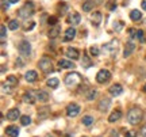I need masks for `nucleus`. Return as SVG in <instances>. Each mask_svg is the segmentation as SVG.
I'll list each match as a JSON object with an SVG mask.
<instances>
[{"instance_id": "20", "label": "nucleus", "mask_w": 146, "mask_h": 137, "mask_svg": "<svg viewBox=\"0 0 146 137\" xmlns=\"http://www.w3.org/2000/svg\"><path fill=\"white\" fill-rule=\"evenodd\" d=\"M34 94H35L36 100H39V102H47L49 100V95L45 91H35Z\"/></svg>"}, {"instance_id": "39", "label": "nucleus", "mask_w": 146, "mask_h": 137, "mask_svg": "<svg viewBox=\"0 0 146 137\" xmlns=\"http://www.w3.org/2000/svg\"><path fill=\"white\" fill-rule=\"evenodd\" d=\"M34 26H35V23H34V22H31L30 25L27 23V25H25V30H31V29H33Z\"/></svg>"}, {"instance_id": "14", "label": "nucleus", "mask_w": 146, "mask_h": 137, "mask_svg": "<svg viewBox=\"0 0 146 137\" xmlns=\"http://www.w3.org/2000/svg\"><path fill=\"white\" fill-rule=\"evenodd\" d=\"M19 117H21V111H19V109H11V110L7 113V118H8L10 121H16Z\"/></svg>"}, {"instance_id": "32", "label": "nucleus", "mask_w": 146, "mask_h": 137, "mask_svg": "<svg viewBox=\"0 0 146 137\" xmlns=\"http://www.w3.org/2000/svg\"><path fill=\"white\" fill-rule=\"evenodd\" d=\"M81 64H83L84 68H89L92 63H91V60L88 58V56H83V60H81Z\"/></svg>"}, {"instance_id": "22", "label": "nucleus", "mask_w": 146, "mask_h": 137, "mask_svg": "<svg viewBox=\"0 0 146 137\" xmlns=\"http://www.w3.org/2000/svg\"><path fill=\"white\" fill-rule=\"evenodd\" d=\"M120 117H122V113L119 110H115L111 113V116L108 117V121L112 124V122H116L118 120H120Z\"/></svg>"}, {"instance_id": "25", "label": "nucleus", "mask_w": 146, "mask_h": 137, "mask_svg": "<svg viewBox=\"0 0 146 137\" xmlns=\"http://www.w3.org/2000/svg\"><path fill=\"white\" fill-rule=\"evenodd\" d=\"M60 33H61V27L60 26H54L49 31V38H57L58 35H60Z\"/></svg>"}, {"instance_id": "12", "label": "nucleus", "mask_w": 146, "mask_h": 137, "mask_svg": "<svg viewBox=\"0 0 146 137\" xmlns=\"http://www.w3.org/2000/svg\"><path fill=\"white\" fill-rule=\"evenodd\" d=\"M74 37H76V29L69 27V29H66V31H65V35H64L62 41L64 42H68V41H72Z\"/></svg>"}, {"instance_id": "21", "label": "nucleus", "mask_w": 146, "mask_h": 137, "mask_svg": "<svg viewBox=\"0 0 146 137\" xmlns=\"http://www.w3.org/2000/svg\"><path fill=\"white\" fill-rule=\"evenodd\" d=\"M58 65H60V68H64V69H69V68H73L74 67V64L72 61H69V60H60L58 61Z\"/></svg>"}, {"instance_id": "8", "label": "nucleus", "mask_w": 146, "mask_h": 137, "mask_svg": "<svg viewBox=\"0 0 146 137\" xmlns=\"http://www.w3.org/2000/svg\"><path fill=\"white\" fill-rule=\"evenodd\" d=\"M80 113V106L77 105V103H70V105H68V107H66V114H68V117H76Z\"/></svg>"}, {"instance_id": "5", "label": "nucleus", "mask_w": 146, "mask_h": 137, "mask_svg": "<svg viewBox=\"0 0 146 137\" xmlns=\"http://www.w3.org/2000/svg\"><path fill=\"white\" fill-rule=\"evenodd\" d=\"M18 49H19V53H21L23 57H29L30 56V53H31V46H30V42L26 41V39H23L19 42L18 45Z\"/></svg>"}, {"instance_id": "35", "label": "nucleus", "mask_w": 146, "mask_h": 137, "mask_svg": "<svg viewBox=\"0 0 146 137\" xmlns=\"http://www.w3.org/2000/svg\"><path fill=\"white\" fill-rule=\"evenodd\" d=\"M135 39H138L139 42H143V31L142 30H137V33H135Z\"/></svg>"}, {"instance_id": "17", "label": "nucleus", "mask_w": 146, "mask_h": 137, "mask_svg": "<svg viewBox=\"0 0 146 137\" xmlns=\"http://www.w3.org/2000/svg\"><path fill=\"white\" fill-rule=\"evenodd\" d=\"M110 94L111 95H114V96H118V95H120L122 92H123V87L120 84H114V86H111L110 87Z\"/></svg>"}, {"instance_id": "1", "label": "nucleus", "mask_w": 146, "mask_h": 137, "mask_svg": "<svg viewBox=\"0 0 146 137\" xmlns=\"http://www.w3.org/2000/svg\"><path fill=\"white\" fill-rule=\"evenodd\" d=\"M142 116H143V113L139 107H131L127 113V121L130 125H138L142 120Z\"/></svg>"}, {"instance_id": "9", "label": "nucleus", "mask_w": 146, "mask_h": 137, "mask_svg": "<svg viewBox=\"0 0 146 137\" xmlns=\"http://www.w3.org/2000/svg\"><path fill=\"white\" fill-rule=\"evenodd\" d=\"M81 22V16L78 15L77 12H70L68 16V23H70V25H73V26H77L78 23Z\"/></svg>"}, {"instance_id": "41", "label": "nucleus", "mask_w": 146, "mask_h": 137, "mask_svg": "<svg viewBox=\"0 0 146 137\" xmlns=\"http://www.w3.org/2000/svg\"><path fill=\"white\" fill-rule=\"evenodd\" d=\"M107 7H108L110 11H115V10H116V4H115V3H111V4H108Z\"/></svg>"}, {"instance_id": "37", "label": "nucleus", "mask_w": 146, "mask_h": 137, "mask_svg": "<svg viewBox=\"0 0 146 137\" xmlns=\"http://www.w3.org/2000/svg\"><path fill=\"white\" fill-rule=\"evenodd\" d=\"M47 23L52 25V26H54V25L57 23V18H56V16H50V18L47 19Z\"/></svg>"}, {"instance_id": "24", "label": "nucleus", "mask_w": 146, "mask_h": 137, "mask_svg": "<svg viewBox=\"0 0 146 137\" xmlns=\"http://www.w3.org/2000/svg\"><path fill=\"white\" fill-rule=\"evenodd\" d=\"M142 18V14H141V11H138V10H133L130 12V19L131 21H134V22H138L139 19Z\"/></svg>"}, {"instance_id": "10", "label": "nucleus", "mask_w": 146, "mask_h": 137, "mask_svg": "<svg viewBox=\"0 0 146 137\" xmlns=\"http://www.w3.org/2000/svg\"><path fill=\"white\" fill-rule=\"evenodd\" d=\"M110 105H111V99H110V98H103V99L99 102L98 109H99L102 113H106V111L110 109Z\"/></svg>"}, {"instance_id": "19", "label": "nucleus", "mask_w": 146, "mask_h": 137, "mask_svg": "<svg viewBox=\"0 0 146 137\" xmlns=\"http://www.w3.org/2000/svg\"><path fill=\"white\" fill-rule=\"evenodd\" d=\"M25 79H26L29 83H34V82L38 79V74H36L35 71H29V72H26V75H25Z\"/></svg>"}, {"instance_id": "15", "label": "nucleus", "mask_w": 146, "mask_h": 137, "mask_svg": "<svg viewBox=\"0 0 146 137\" xmlns=\"http://www.w3.org/2000/svg\"><path fill=\"white\" fill-rule=\"evenodd\" d=\"M5 133H7V136L8 137H18L19 136V129H18V126L11 125V126L5 128Z\"/></svg>"}, {"instance_id": "50", "label": "nucleus", "mask_w": 146, "mask_h": 137, "mask_svg": "<svg viewBox=\"0 0 146 137\" xmlns=\"http://www.w3.org/2000/svg\"><path fill=\"white\" fill-rule=\"evenodd\" d=\"M145 60H146V57H145Z\"/></svg>"}, {"instance_id": "30", "label": "nucleus", "mask_w": 146, "mask_h": 137, "mask_svg": "<svg viewBox=\"0 0 146 137\" xmlns=\"http://www.w3.org/2000/svg\"><path fill=\"white\" fill-rule=\"evenodd\" d=\"M96 95H98L96 90H94V88H91V90H89L88 92H87V95H85V96H87V99H88V100H94Z\"/></svg>"}, {"instance_id": "36", "label": "nucleus", "mask_w": 146, "mask_h": 137, "mask_svg": "<svg viewBox=\"0 0 146 137\" xmlns=\"http://www.w3.org/2000/svg\"><path fill=\"white\" fill-rule=\"evenodd\" d=\"M89 52H91L92 56H99L100 54V50H99V47L98 46H91L89 47Z\"/></svg>"}, {"instance_id": "26", "label": "nucleus", "mask_w": 146, "mask_h": 137, "mask_svg": "<svg viewBox=\"0 0 146 137\" xmlns=\"http://www.w3.org/2000/svg\"><path fill=\"white\" fill-rule=\"evenodd\" d=\"M47 86L49 87H52V88H57L58 84H60V80L57 78H50V79H47Z\"/></svg>"}, {"instance_id": "42", "label": "nucleus", "mask_w": 146, "mask_h": 137, "mask_svg": "<svg viewBox=\"0 0 146 137\" xmlns=\"http://www.w3.org/2000/svg\"><path fill=\"white\" fill-rule=\"evenodd\" d=\"M141 136L142 137H146V124L142 126V129H141Z\"/></svg>"}, {"instance_id": "43", "label": "nucleus", "mask_w": 146, "mask_h": 137, "mask_svg": "<svg viewBox=\"0 0 146 137\" xmlns=\"http://www.w3.org/2000/svg\"><path fill=\"white\" fill-rule=\"evenodd\" d=\"M18 64H19V67H25V63L22 61L21 58H19V60H16V65H18Z\"/></svg>"}, {"instance_id": "46", "label": "nucleus", "mask_w": 146, "mask_h": 137, "mask_svg": "<svg viewBox=\"0 0 146 137\" xmlns=\"http://www.w3.org/2000/svg\"><path fill=\"white\" fill-rule=\"evenodd\" d=\"M111 136H112V137H116V136H118V132H111Z\"/></svg>"}, {"instance_id": "34", "label": "nucleus", "mask_w": 146, "mask_h": 137, "mask_svg": "<svg viewBox=\"0 0 146 137\" xmlns=\"http://www.w3.org/2000/svg\"><path fill=\"white\" fill-rule=\"evenodd\" d=\"M0 30H1V34H0V37H1V45H4V42H5V34H7V29H5L4 25H1Z\"/></svg>"}, {"instance_id": "45", "label": "nucleus", "mask_w": 146, "mask_h": 137, "mask_svg": "<svg viewBox=\"0 0 146 137\" xmlns=\"http://www.w3.org/2000/svg\"><path fill=\"white\" fill-rule=\"evenodd\" d=\"M18 1H19V0H8V3H10V4H16Z\"/></svg>"}, {"instance_id": "16", "label": "nucleus", "mask_w": 146, "mask_h": 137, "mask_svg": "<svg viewBox=\"0 0 146 137\" xmlns=\"http://www.w3.org/2000/svg\"><path fill=\"white\" fill-rule=\"evenodd\" d=\"M35 100H36L35 94H34V92H31V91H29V92H26V94L23 95V102H25V103L33 105V103H34Z\"/></svg>"}, {"instance_id": "31", "label": "nucleus", "mask_w": 146, "mask_h": 137, "mask_svg": "<svg viewBox=\"0 0 146 137\" xmlns=\"http://www.w3.org/2000/svg\"><path fill=\"white\" fill-rule=\"evenodd\" d=\"M123 26H125V25H123V22H122V21H116V22H114V30H115L116 33H119L120 30L123 29Z\"/></svg>"}, {"instance_id": "38", "label": "nucleus", "mask_w": 146, "mask_h": 137, "mask_svg": "<svg viewBox=\"0 0 146 137\" xmlns=\"http://www.w3.org/2000/svg\"><path fill=\"white\" fill-rule=\"evenodd\" d=\"M66 10H68V5H66V4L60 5V14H61V15H64V14L66 12Z\"/></svg>"}, {"instance_id": "28", "label": "nucleus", "mask_w": 146, "mask_h": 137, "mask_svg": "<svg viewBox=\"0 0 146 137\" xmlns=\"http://www.w3.org/2000/svg\"><path fill=\"white\" fill-rule=\"evenodd\" d=\"M92 124H94V117H91V116H84L83 117V125L89 126V125H92Z\"/></svg>"}, {"instance_id": "48", "label": "nucleus", "mask_w": 146, "mask_h": 137, "mask_svg": "<svg viewBox=\"0 0 146 137\" xmlns=\"http://www.w3.org/2000/svg\"><path fill=\"white\" fill-rule=\"evenodd\" d=\"M143 91H145V92H146V84L143 86Z\"/></svg>"}, {"instance_id": "3", "label": "nucleus", "mask_w": 146, "mask_h": 137, "mask_svg": "<svg viewBox=\"0 0 146 137\" xmlns=\"http://www.w3.org/2000/svg\"><path fill=\"white\" fill-rule=\"evenodd\" d=\"M34 12H35V10H34V4H33L31 1H27L26 4L18 11V15L21 16V18H23V19H27V18H30V16L34 15Z\"/></svg>"}, {"instance_id": "7", "label": "nucleus", "mask_w": 146, "mask_h": 137, "mask_svg": "<svg viewBox=\"0 0 146 137\" xmlns=\"http://www.w3.org/2000/svg\"><path fill=\"white\" fill-rule=\"evenodd\" d=\"M118 46H119V41H118V39H114V41H111V42L107 43L106 46H103V49H104V50H110L111 56H115V54H116V50H118Z\"/></svg>"}, {"instance_id": "27", "label": "nucleus", "mask_w": 146, "mask_h": 137, "mask_svg": "<svg viewBox=\"0 0 146 137\" xmlns=\"http://www.w3.org/2000/svg\"><path fill=\"white\" fill-rule=\"evenodd\" d=\"M7 86L16 87V86H18V79H16L15 76H8V78H7Z\"/></svg>"}, {"instance_id": "4", "label": "nucleus", "mask_w": 146, "mask_h": 137, "mask_svg": "<svg viewBox=\"0 0 146 137\" xmlns=\"http://www.w3.org/2000/svg\"><path fill=\"white\" fill-rule=\"evenodd\" d=\"M38 67H39V69H41L42 72H45V74H47V72H52L53 71V65H52V60L49 57H42L41 60H39V63H38Z\"/></svg>"}, {"instance_id": "23", "label": "nucleus", "mask_w": 146, "mask_h": 137, "mask_svg": "<svg viewBox=\"0 0 146 137\" xmlns=\"http://www.w3.org/2000/svg\"><path fill=\"white\" fill-rule=\"evenodd\" d=\"M94 5H95L94 0H87L85 3H83V11H85V12L92 11V10H94Z\"/></svg>"}, {"instance_id": "29", "label": "nucleus", "mask_w": 146, "mask_h": 137, "mask_svg": "<svg viewBox=\"0 0 146 137\" xmlns=\"http://www.w3.org/2000/svg\"><path fill=\"white\" fill-rule=\"evenodd\" d=\"M21 124L23 126H27V125H30L31 124V118L29 116H22L21 117Z\"/></svg>"}, {"instance_id": "6", "label": "nucleus", "mask_w": 146, "mask_h": 137, "mask_svg": "<svg viewBox=\"0 0 146 137\" xmlns=\"http://www.w3.org/2000/svg\"><path fill=\"white\" fill-rule=\"evenodd\" d=\"M110 79H111V74H110V71H107V69H100L99 72H98V75H96V82L99 84H104Z\"/></svg>"}, {"instance_id": "13", "label": "nucleus", "mask_w": 146, "mask_h": 137, "mask_svg": "<svg viewBox=\"0 0 146 137\" xmlns=\"http://www.w3.org/2000/svg\"><path fill=\"white\" fill-rule=\"evenodd\" d=\"M134 49H135V43L133 42V41H127L126 42V47H125V52H123V57H129L131 53L134 52Z\"/></svg>"}, {"instance_id": "40", "label": "nucleus", "mask_w": 146, "mask_h": 137, "mask_svg": "<svg viewBox=\"0 0 146 137\" xmlns=\"http://www.w3.org/2000/svg\"><path fill=\"white\" fill-rule=\"evenodd\" d=\"M126 137H137V132H134V130H130V132L126 133Z\"/></svg>"}, {"instance_id": "33", "label": "nucleus", "mask_w": 146, "mask_h": 137, "mask_svg": "<svg viewBox=\"0 0 146 137\" xmlns=\"http://www.w3.org/2000/svg\"><path fill=\"white\" fill-rule=\"evenodd\" d=\"M8 29H10V30H16V29H19V23H18V21L12 19V21L8 22Z\"/></svg>"}, {"instance_id": "44", "label": "nucleus", "mask_w": 146, "mask_h": 137, "mask_svg": "<svg viewBox=\"0 0 146 137\" xmlns=\"http://www.w3.org/2000/svg\"><path fill=\"white\" fill-rule=\"evenodd\" d=\"M141 7H142V10H145V11H146V0H142Z\"/></svg>"}, {"instance_id": "2", "label": "nucleus", "mask_w": 146, "mask_h": 137, "mask_svg": "<svg viewBox=\"0 0 146 137\" xmlns=\"http://www.w3.org/2000/svg\"><path fill=\"white\" fill-rule=\"evenodd\" d=\"M81 80H83V78H81V75L78 72H70V74L65 76V84L69 88H74V87H77L81 83Z\"/></svg>"}, {"instance_id": "49", "label": "nucleus", "mask_w": 146, "mask_h": 137, "mask_svg": "<svg viewBox=\"0 0 146 137\" xmlns=\"http://www.w3.org/2000/svg\"><path fill=\"white\" fill-rule=\"evenodd\" d=\"M143 25H145V26H146V19H145V21H143Z\"/></svg>"}, {"instance_id": "47", "label": "nucleus", "mask_w": 146, "mask_h": 137, "mask_svg": "<svg viewBox=\"0 0 146 137\" xmlns=\"http://www.w3.org/2000/svg\"><path fill=\"white\" fill-rule=\"evenodd\" d=\"M45 137H54V136H52V134H46Z\"/></svg>"}, {"instance_id": "11", "label": "nucleus", "mask_w": 146, "mask_h": 137, "mask_svg": "<svg viewBox=\"0 0 146 137\" xmlns=\"http://www.w3.org/2000/svg\"><path fill=\"white\" fill-rule=\"evenodd\" d=\"M102 18H103V16H102V14H100L99 11H95L94 14H92V15H91V18H89V19H91V23H92V26H99L100 25V22H102Z\"/></svg>"}, {"instance_id": "18", "label": "nucleus", "mask_w": 146, "mask_h": 137, "mask_svg": "<svg viewBox=\"0 0 146 137\" xmlns=\"http://www.w3.org/2000/svg\"><path fill=\"white\" fill-rule=\"evenodd\" d=\"M65 53H66V56H68L69 58H73V60H77L78 54H80L76 47H68V49L65 50Z\"/></svg>"}]
</instances>
